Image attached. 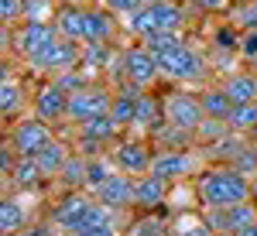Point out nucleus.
Here are the masks:
<instances>
[{"mask_svg": "<svg viewBox=\"0 0 257 236\" xmlns=\"http://www.w3.org/2000/svg\"><path fill=\"white\" fill-rule=\"evenodd\" d=\"M196 195H199V209H226V205H240L254 198V185L240 168H233L230 161H209L196 178Z\"/></svg>", "mask_w": 257, "mask_h": 236, "instance_id": "f257e3e1", "label": "nucleus"}, {"mask_svg": "<svg viewBox=\"0 0 257 236\" xmlns=\"http://www.w3.org/2000/svg\"><path fill=\"white\" fill-rule=\"evenodd\" d=\"M45 216L55 222V229H59L62 236H76V233H82V229H89V226L106 222V219H127V216H120V212H113V209H106V205H103L93 192H86V188L59 192V198L48 202Z\"/></svg>", "mask_w": 257, "mask_h": 236, "instance_id": "f03ea898", "label": "nucleus"}, {"mask_svg": "<svg viewBox=\"0 0 257 236\" xmlns=\"http://www.w3.org/2000/svg\"><path fill=\"white\" fill-rule=\"evenodd\" d=\"M158 62H161V76L175 86H199V82H206V72H209L206 55L199 48H192L189 41H178L175 48L158 55Z\"/></svg>", "mask_w": 257, "mask_h": 236, "instance_id": "7ed1b4c3", "label": "nucleus"}, {"mask_svg": "<svg viewBox=\"0 0 257 236\" xmlns=\"http://www.w3.org/2000/svg\"><path fill=\"white\" fill-rule=\"evenodd\" d=\"M206 164L209 161H206L199 144H192V147H158L151 171L158 178H165L168 185H178V181H192Z\"/></svg>", "mask_w": 257, "mask_h": 236, "instance_id": "20e7f679", "label": "nucleus"}, {"mask_svg": "<svg viewBox=\"0 0 257 236\" xmlns=\"http://www.w3.org/2000/svg\"><path fill=\"white\" fill-rule=\"evenodd\" d=\"M161 113H165V123L168 127L189 130V134H196L199 123L206 120V110H202L199 93L185 89V86H175V89L161 93Z\"/></svg>", "mask_w": 257, "mask_h": 236, "instance_id": "39448f33", "label": "nucleus"}, {"mask_svg": "<svg viewBox=\"0 0 257 236\" xmlns=\"http://www.w3.org/2000/svg\"><path fill=\"white\" fill-rule=\"evenodd\" d=\"M41 192H21V188H7L4 202H0V236L21 233L28 222L41 219Z\"/></svg>", "mask_w": 257, "mask_h": 236, "instance_id": "423d86ee", "label": "nucleus"}, {"mask_svg": "<svg viewBox=\"0 0 257 236\" xmlns=\"http://www.w3.org/2000/svg\"><path fill=\"white\" fill-rule=\"evenodd\" d=\"M120 76H123V82H131V86H138V89H151L158 79H165L161 76L158 55L148 52L141 41L120 48Z\"/></svg>", "mask_w": 257, "mask_h": 236, "instance_id": "0eeeda50", "label": "nucleus"}, {"mask_svg": "<svg viewBox=\"0 0 257 236\" xmlns=\"http://www.w3.org/2000/svg\"><path fill=\"white\" fill-rule=\"evenodd\" d=\"M110 103H113V89L93 79V82H86V86L69 93L65 123L76 127V123H86V120H93V117H103V113H110Z\"/></svg>", "mask_w": 257, "mask_h": 236, "instance_id": "6e6552de", "label": "nucleus"}, {"mask_svg": "<svg viewBox=\"0 0 257 236\" xmlns=\"http://www.w3.org/2000/svg\"><path fill=\"white\" fill-rule=\"evenodd\" d=\"M110 154H113V161H117L120 171H127L131 178H141V175H148V171H151L158 147H155V140H151V137L123 134V137L110 147Z\"/></svg>", "mask_w": 257, "mask_h": 236, "instance_id": "1a4fd4ad", "label": "nucleus"}, {"mask_svg": "<svg viewBox=\"0 0 257 236\" xmlns=\"http://www.w3.org/2000/svg\"><path fill=\"white\" fill-rule=\"evenodd\" d=\"M55 38H59L55 24H31V21H24V24L14 28V55L35 72L38 62L45 59V52L55 45Z\"/></svg>", "mask_w": 257, "mask_h": 236, "instance_id": "9d476101", "label": "nucleus"}, {"mask_svg": "<svg viewBox=\"0 0 257 236\" xmlns=\"http://www.w3.org/2000/svg\"><path fill=\"white\" fill-rule=\"evenodd\" d=\"M52 137H55V127L45 123L41 117H35V113H31V117L24 113V117H18L14 123H7V140H11L14 151L24 154V157H35Z\"/></svg>", "mask_w": 257, "mask_h": 236, "instance_id": "9b49d317", "label": "nucleus"}, {"mask_svg": "<svg viewBox=\"0 0 257 236\" xmlns=\"http://www.w3.org/2000/svg\"><path fill=\"white\" fill-rule=\"evenodd\" d=\"M93 195H96L106 209H113L120 216H131V212H134V178L117 168L106 181H99L96 188H93Z\"/></svg>", "mask_w": 257, "mask_h": 236, "instance_id": "f8f14e48", "label": "nucleus"}, {"mask_svg": "<svg viewBox=\"0 0 257 236\" xmlns=\"http://www.w3.org/2000/svg\"><path fill=\"white\" fill-rule=\"evenodd\" d=\"M82 65V41H69V38H55V45L45 52V59L38 62L35 76L38 79H52L62 76L69 69H79Z\"/></svg>", "mask_w": 257, "mask_h": 236, "instance_id": "ddd939ff", "label": "nucleus"}, {"mask_svg": "<svg viewBox=\"0 0 257 236\" xmlns=\"http://www.w3.org/2000/svg\"><path fill=\"white\" fill-rule=\"evenodd\" d=\"M31 110L35 117H41L45 123H65V113H69V93L62 89L55 79H41V86L35 89V99H31Z\"/></svg>", "mask_w": 257, "mask_h": 236, "instance_id": "4468645a", "label": "nucleus"}, {"mask_svg": "<svg viewBox=\"0 0 257 236\" xmlns=\"http://www.w3.org/2000/svg\"><path fill=\"white\" fill-rule=\"evenodd\" d=\"M202 216L216 229V236H233V233H240L243 226L257 222V198L240 202V205H226V209H206Z\"/></svg>", "mask_w": 257, "mask_h": 236, "instance_id": "2eb2a0df", "label": "nucleus"}, {"mask_svg": "<svg viewBox=\"0 0 257 236\" xmlns=\"http://www.w3.org/2000/svg\"><path fill=\"white\" fill-rule=\"evenodd\" d=\"M168 195H172V185L158 178L155 171L134 178V212H158L168 209Z\"/></svg>", "mask_w": 257, "mask_h": 236, "instance_id": "dca6fc26", "label": "nucleus"}, {"mask_svg": "<svg viewBox=\"0 0 257 236\" xmlns=\"http://www.w3.org/2000/svg\"><path fill=\"white\" fill-rule=\"evenodd\" d=\"M123 35V21L103 7H86V41H106L117 45V38Z\"/></svg>", "mask_w": 257, "mask_h": 236, "instance_id": "f3484780", "label": "nucleus"}, {"mask_svg": "<svg viewBox=\"0 0 257 236\" xmlns=\"http://www.w3.org/2000/svg\"><path fill=\"white\" fill-rule=\"evenodd\" d=\"M24 106H28L24 82L11 69H4V76H0V117L7 120V123H14L18 117H24Z\"/></svg>", "mask_w": 257, "mask_h": 236, "instance_id": "a211bd4d", "label": "nucleus"}, {"mask_svg": "<svg viewBox=\"0 0 257 236\" xmlns=\"http://www.w3.org/2000/svg\"><path fill=\"white\" fill-rule=\"evenodd\" d=\"M69 154H72V140L59 137V134H55V137H52L38 154H35V157H38V164H41V175H45L48 185L59 178V171L65 168V161H69Z\"/></svg>", "mask_w": 257, "mask_h": 236, "instance_id": "6ab92c4d", "label": "nucleus"}, {"mask_svg": "<svg viewBox=\"0 0 257 236\" xmlns=\"http://www.w3.org/2000/svg\"><path fill=\"white\" fill-rule=\"evenodd\" d=\"M144 11L151 14L155 31H182V24H185V4L182 0H148Z\"/></svg>", "mask_w": 257, "mask_h": 236, "instance_id": "aec40b11", "label": "nucleus"}, {"mask_svg": "<svg viewBox=\"0 0 257 236\" xmlns=\"http://www.w3.org/2000/svg\"><path fill=\"white\" fill-rule=\"evenodd\" d=\"M55 31L59 38L69 41H86V7H76V4H59V14H55Z\"/></svg>", "mask_w": 257, "mask_h": 236, "instance_id": "412c9836", "label": "nucleus"}, {"mask_svg": "<svg viewBox=\"0 0 257 236\" xmlns=\"http://www.w3.org/2000/svg\"><path fill=\"white\" fill-rule=\"evenodd\" d=\"M86 178H89V157L79 154L76 147H72V154L65 161V168L59 171V178L52 181L59 192H76V188H86Z\"/></svg>", "mask_w": 257, "mask_h": 236, "instance_id": "4be33fe9", "label": "nucleus"}, {"mask_svg": "<svg viewBox=\"0 0 257 236\" xmlns=\"http://www.w3.org/2000/svg\"><path fill=\"white\" fill-rule=\"evenodd\" d=\"M219 86L233 99V106L237 103H257V72H226Z\"/></svg>", "mask_w": 257, "mask_h": 236, "instance_id": "5701e85b", "label": "nucleus"}, {"mask_svg": "<svg viewBox=\"0 0 257 236\" xmlns=\"http://www.w3.org/2000/svg\"><path fill=\"white\" fill-rule=\"evenodd\" d=\"M127 236H172L168 209H158V212H138V219L127 222Z\"/></svg>", "mask_w": 257, "mask_h": 236, "instance_id": "b1692460", "label": "nucleus"}, {"mask_svg": "<svg viewBox=\"0 0 257 236\" xmlns=\"http://www.w3.org/2000/svg\"><path fill=\"white\" fill-rule=\"evenodd\" d=\"M199 99H202L206 117L223 120V123H226L230 110H233V99L226 96V89H223V86H206V89H199Z\"/></svg>", "mask_w": 257, "mask_h": 236, "instance_id": "393cba45", "label": "nucleus"}, {"mask_svg": "<svg viewBox=\"0 0 257 236\" xmlns=\"http://www.w3.org/2000/svg\"><path fill=\"white\" fill-rule=\"evenodd\" d=\"M226 127L233 130V134H257V103H237L233 110H230V117H226Z\"/></svg>", "mask_w": 257, "mask_h": 236, "instance_id": "a878e982", "label": "nucleus"}, {"mask_svg": "<svg viewBox=\"0 0 257 236\" xmlns=\"http://www.w3.org/2000/svg\"><path fill=\"white\" fill-rule=\"evenodd\" d=\"M226 21L237 31H257V0H240V4H233V11L226 14Z\"/></svg>", "mask_w": 257, "mask_h": 236, "instance_id": "bb28decb", "label": "nucleus"}, {"mask_svg": "<svg viewBox=\"0 0 257 236\" xmlns=\"http://www.w3.org/2000/svg\"><path fill=\"white\" fill-rule=\"evenodd\" d=\"M59 14V0H24V21L31 24H52Z\"/></svg>", "mask_w": 257, "mask_h": 236, "instance_id": "cd10ccee", "label": "nucleus"}, {"mask_svg": "<svg viewBox=\"0 0 257 236\" xmlns=\"http://www.w3.org/2000/svg\"><path fill=\"white\" fill-rule=\"evenodd\" d=\"M148 52H155V55H165L168 48H175L178 41H185L182 38V31H148L144 38H138Z\"/></svg>", "mask_w": 257, "mask_h": 236, "instance_id": "c85d7f7f", "label": "nucleus"}, {"mask_svg": "<svg viewBox=\"0 0 257 236\" xmlns=\"http://www.w3.org/2000/svg\"><path fill=\"white\" fill-rule=\"evenodd\" d=\"M144 4H148V0H96V7L110 11V14H117L120 21H123V18H131V14H138Z\"/></svg>", "mask_w": 257, "mask_h": 236, "instance_id": "c756f323", "label": "nucleus"}, {"mask_svg": "<svg viewBox=\"0 0 257 236\" xmlns=\"http://www.w3.org/2000/svg\"><path fill=\"white\" fill-rule=\"evenodd\" d=\"M0 24L4 28L24 24V0H0Z\"/></svg>", "mask_w": 257, "mask_h": 236, "instance_id": "7c9ffc66", "label": "nucleus"}, {"mask_svg": "<svg viewBox=\"0 0 257 236\" xmlns=\"http://www.w3.org/2000/svg\"><path fill=\"white\" fill-rule=\"evenodd\" d=\"M14 236H62L59 229H55V222L48 216H41V219H35V222H28L21 233H14Z\"/></svg>", "mask_w": 257, "mask_h": 236, "instance_id": "2f4dec72", "label": "nucleus"}, {"mask_svg": "<svg viewBox=\"0 0 257 236\" xmlns=\"http://www.w3.org/2000/svg\"><path fill=\"white\" fill-rule=\"evenodd\" d=\"M240 59L257 62V31H240V45H237Z\"/></svg>", "mask_w": 257, "mask_h": 236, "instance_id": "473e14b6", "label": "nucleus"}, {"mask_svg": "<svg viewBox=\"0 0 257 236\" xmlns=\"http://www.w3.org/2000/svg\"><path fill=\"white\" fill-rule=\"evenodd\" d=\"M196 11H206V14H230L233 11V0H189Z\"/></svg>", "mask_w": 257, "mask_h": 236, "instance_id": "72a5a7b5", "label": "nucleus"}, {"mask_svg": "<svg viewBox=\"0 0 257 236\" xmlns=\"http://www.w3.org/2000/svg\"><path fill=\"white\" fill-rule=\"evenodd\" d=\"M233 236H257V222H250V226H243L240 233H233Z\"/></svg>", "mask_w": 257, "mask_h": 236, "instance_id": "f704fd0d", "label": "nucleus"}, {"mask_svg": "<svg viewBox=\"0 0 257 236\" xmlns=\"http://www.w3.org/2000/svg\"><path fill=\"white\" fill-rule=\"evenodd\" d=\"M250 185H254V198H257V171H254V178H250Z\"/></svg>", "mask_w": 257, "mask_h": 236, "instance_id": "c9c22d12", "label": "nucleus"}]
</instances>
